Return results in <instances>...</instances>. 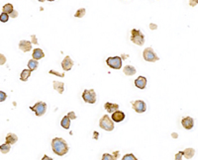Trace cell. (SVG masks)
<instances>
[{
    "label": "cell",
    "mask_w": 198,
    "mask_h": 160,
    "mask_svg": "<svg viewBox=\"0 0 198 160\" xmlns=\"http://www.w3.org/2000/svg\"><path fill=\"white\" fill-rule=\"evenodd\" d=\"M52 148L54 153L59 156L66 155L69 151V145H67L66 141L61 138H54L52 140Z\"/></svg>",
    "instance_id": "cell-1"
},
{
    "label": "cell",
    "mask_w": 198,
    "mask_h": 160,
    "mask_svg": "<svg viewBox=\"0 0 198 160\" xmlns=\"http://www.w3.org/2000/svg\"><path fill=\"white\" fill-rule=\"evenodd\" d=\"M131 41L138 46H143L145 44V37L141 31L133 29L131 31Z\"/></svg>",
    "instance_id": "cell-2"
},
{
    "label": "cell",
    "mask_w": 198,
    "mask_h": 160,
    "mask_svg": "<svg viewBox=\"0 0 198 160\" xmlns=\"http://www.w3.org/2000/svg\"><path fill=\"white\" fill-rule=\"evenodd\" d=\"M99 126H100V128H103L104 131H111L114 130V123H113V121H112L107 115H104L103 117L101 118L100 122H99Z\"/></svg>",
    "instance_id": "cell-3"
},
{
    "label": "cell",
    "mask_w": 198,
    "mask_h": 160,
    "mask_svg": "<svg viewBox=\"0 0 198 160\" xmlns=\"http://www.w3.org/2000/svg\"><path fill=\"white\" fill-rule=\"evenodd\" d=\"M30 109L35 113V115L37 116V117H41V116H43L46 113L47 104L45 102H38L34 106H31Z\"/></svg>",
    "instance_id": "cell-4"
},
{
    "label": "cell",
    "mask_w": 198,
    "mask_h": 160,
    "mask_svg": "<svg viewBox=\"0 0 198 160\" xmlns=\"http://www.w3.org/2000/svg\"><path fill=\"white\" fill-rule=\"evenodd\" d=\"M82 98L88 104H94L96 102V93L93 89H85L82 93Z\"/></svg>",
    "instance_id": "cell-5"
},
{
    "label": "cell",
    "mask_w": 198,
    "mask_h": 160,
    "mask_svg": "<svg viewBox=\"0 0 198 160\" xmlns=\"http://www.w3.org/2000/svg\"><path fill=\"white\" fill-rule=\"evenodd\" d=\"M143 56H144V59L146 61H148V62H155V61H158L160 58L157 55V53L153 51V48H146L143 53Z\"/></svg>",
    "instance_id": "cell-6"
},
{
    "label": "cell",
    "mask_w": 198,
    "mask_h": 160,
    "mask_svg": "<svg viewBox=\"0 0 198 160\" xmlns=\"http://www.w3.org/2000/svg\"><path fill=\"white\" fill-rule=\"evenodd\" d=\"M106 63L113 69H120L122 67V58L120 56H111L106 59Z\"/></svg>",
    "instance_id": "cell-7"
},
{
    "label": "cell",
    "mask_w": 198,
    "mask_h": 160,
    "mask_svg": "<svg viewBox=\"0 0 198 160\" xmlns=\"http://www.w3.org/2000/svg\"><path fill=\"white\" fill-rule=\"evenodd\" d=\"M133 104V109L136 111L137 113H144L147 110V106H146V103L142 100H137V101H134L132 103Z\"/></svg>",
    "instance_id": "cell-8"
},
{
    "label": "cell",
    "mask_w": 198,
    "mask_h": 160,
    "mask_svg": "<svg viewBox=\"0 0 198 160\" xmlns=\"http://www.w3.org/2000/svg\"><path fill=\"white\" fill-rule=\"evenodd\" d=\"M74 64V60H72L69 56H66V58H64V60L62 61V67L64 71H69L70 69L72 68Z\"/></svg>",
    "instance_id": "cell-9"
},
{
    "label": "cell",
    "mask_w": 198,
    "mask_h": 160,
    "mask_svg": "<svg viewBox=\"0 0 198 160\" xmlns=\"http://www.w3.org/2000/svg\"><path fill=\"white\" fill-rule=\"evenodd\" d=\"M181 125L186 130H191L194 126V121L191 117H185L181 120Z\"/></svg>",
    "instance_id": "cell-10"
},
{
    "label": "cell",
    "mask_w": 198,
    "mask_h": 160,
    "mask_svg": "<svg viewBox=\"0 0 198 160\" xmlns=\"http://www.w3.org/2000/svg\"><path fill=\"white\" fill-rule=\"evenodd\" d=\"M19 48L22 51H24V53H28V51H30L32 50V43L29 42V41H21L19 43Z\"/></svg>",
    "instance_id": "cell-11"
},
{
    "label": "cell",
    "mask_w": 198,
    "mask_h": 160,
    "mask_svg": "<svg viewBox=\"0 0 198 160\" xmlns=\"http://www.w3.org/2000/svg\"><path fill=\"white\" fill-rule=\"evenodd\" d=\"M124 119H125V114L123 112H121V111L117 110L114 113H112V121H113V122L120 123L122 122Z\"/></svg>",
    "instance_id": "cell-12"
},
{
    "label": "cell",
    "mask_w": 198,
    "mask_h": 160,
    "mask_svg": "<svg viewBox=\"0 0 198 160\" xmlns=\"http://www.w3.org/2000/svg\"><path fill=\"white\" fill-rule=\"evenodd\" d=\"M135 85L139 89H145L147 86V78L144 76H139L135 80Z\"/></svg>",
    "instance_id": "cell-13"
},
{
    "label": "cell",
    "mask_w": 198,
    "mask_h": 160,
    "mask_svg": "<svg viewBox=\"0 0 198 160\" xmlns=\"http://www.w3.org/2000/svg\"><path fill=\"white\" fill-rule=\"evenodd\" d=\"M104 108H105V110L107 111L108 113H114L115 111H117L119 109V105L107 102V103H105V104H104Z\"/></svg>",
    "instance_id": "cell-14"
},
{
    "label": "cell",
    "mask_w": 198,
    "mask_h": 160,
    "mask_svg": "<svg viewBox=\"0 0 198 160\" xmlns=\"http://www.w3.org/2000/svg\"><path fill=\"white\" fill-rule=\"evenodd\" d=\"M33 59H36V60H39V59L43 58L44 56H45V53H44V51L41 50V48H35V50L33 51Z\"/></svg>",
    "instance_id": "cell-15"
},
{
    "label": "cell",
    "mask_w": 198,
    "mask_h": 160,
    "mask_svg": "<svg viewBox=\"0 0 198 160\" xmlns=\"http://www.w3.org/2000/svg\"><path fill=\"white\" fill-rule=\"evenodd\" d=\"M17 140H18V138H17V135H15V133H9L8 135H7V136H6V142L9 143L10 145L15 144L17 142Z\"/></svg>",
    "instance_id": "cell-16"
},
{
    "label": "cell",
    "mask_w": 198,
    "mask_h": 160,
    "mask_svg": "<svg viewBox=\"0 0 198 160\" xmlns=\"http://www.w3.org/2000/svg\"><path fill=\"white\" fill-rule=\"evenodd\" d=\"M53 85H54V90H57V91H58L59 94H62V93H64V82L54 81L53 82Z\"/></svg>",
    "instance_id": "cell-17"
},
{
    "label": "cell",
    "mask_w": 198,
    "mask_h": 160,
    "mask_svg": "<svg viewBox=\"0 0 198 160\" xmlns=\"http://www.w3.org/2000/svg\"><path fill=\"white\" fill-rule=\"evenodd\" d=\"M123 71H124V73L126 74V75L131 76V75H134V74L136 73V68H135L133 65H126L124 67Z\"/></svg>",
    "instance_id": "cell-18"
},
{
    "label": "cell",
    "mask_w": 198,
    "mask_h": 160,
    "mask_svg": "<svg viewBox=\"0 0 198 160\" xmlns=\"http://www.w3.org/2000/svg\"><path fill=\"white\" fill-rule=\"evenodd\" d=\"M182 153H183V156L185 157L186 159H191L192 157L194 156L195 150L193 148H186L184 151H182Z\"/></svg>",
    "instance_id": "cell-19"
},
{
    "label": "cell",
    "mask_w": 198,
    "mask_h": 160,
    "mask_svg": "<svg viewBox=\"0 0 198 160\" xmlns=\"http://www.w3.org/2000/svg\"><path fill=\"white\" fill-rule=\"evenodd\" d=\"M38 66H39V62L36 59H30V60L28 61V67H29L31 71L36 70V69L38 68Z\"/></svg>",
    "instance_id": "cell-20"
},
{
    "label": "cell",
    "mask_w": 198,
    "mask_h": 160,
    "mask_svg": "<svg viewBox=\"0 0 198 160\" xmlns=\"http://www.w3.org/2000/svg\"><path fill=\"white\" fill-rule=\"evenodd\" d=\"M31 72L32 71H31L30 69H24L20 75V79L22 80V81H27L28 78L31 76Z\"/></svg>",
    "instance_id": "cell-21"
},
{
    "label": "cell",
    "mask_w": 198,
    "mask_h": 160,
    "mask_svg": "<svg viewBox=\"0 0 198 160\" xmlns=\"http://www.w3.org/2000/svg\"><path fill=\"white\" fill-rule=\"evenodd\" d=\"M61 126H62L64 128H66V130H69V126H70V120L69 118H67V116H64V118H62V122H61Z\"/></svg>",
    "instance_id": "cell-22"
},
{
    "label": "cell",
    "mask_w": 198,
    "mask_h": 160,
    "mask_svg": "<svg viewBox=\"0 0 198 160\" xmlns=\"http://www.w3.org/2000/svg\"><path fill=\"white\" fill-rule=\"evenodd\" d=\"M10 148H11V145H10L9 143H7V142H5V143L0 145V151H1L2 153H4V154L8 153V152L10 151Z\"/></svg>",
    "instance_id": "cell-23"
},
{
    "label": "cell",
    "mask_w": 198,
    "mask_h": 160,
    "mask_svg": "<svg viewBox=\"0 0 198 160\" xmlns=\"http://www.w3.org/2000/svg\"><path fill=\"white\" fill-rule=\"evenodd\" d=\"M2 10H3V13H6V14H10L13 10H14V7H13V5L12 4H10V3H7V4H5L4 6H3V8H2Z\"/></svg>",
    "instance_id": "cell-24"
},
{
    "label": "cell",
    "mask_w": 198,
    "mask_h": 160,
    "mask_svg": "<svg viewBox=\"0 0 198 160\" xmlns=\"http://www.w3.org/2000/svg\"><path fill=\"white\" fill-rule=\"evenodd\" d=\"M85 13H86V11H85V9H84V8H80V9L77 10L76 12H75V15H74V16L76 17V18H81V17L84 16Z\"/></svg>",
    "instance_id": "cell-25"
},
{
    "label": "cell",
    "mask_w": 198,
    "mask_h": 160,
    "mask_svg": "<svg viewBox=\"0 0 198 160\" xmlns=\"http://www.w3.org/2000/svg\"><path fill=\"white\" fill-rule=\"evenodd\" d=\"M9 15L6 14V13H3L2 12V14L0 15V21H1L2 23H6L7 21L9 20Z\"/></svg>",
    "instance_id": "cell-26"
},
{
    "label": "cell",
    "mask_w": 198,
    "mask_h": 160,
    "mask_svg": "<svg viewBox=\"0 0 198 160\" xmlns=\"http://www.w3.org/2000/svg\"><path fill=\"white\" fill-rule=\"evenodd\" d=\"M122 160H138L136 158V156L134 155V154H126V155L123 156V158H122Z\"/></svg>",
    "instance_id": "cell-27"
},
{
    "label": "cell",
    "mask_w": 198,
    "mask_h": 160,
    "mask_svg": "<svg viewBox=\"0 0 198 160\" xmlns=\"http://www.w3.org/2000/svg\"><path fill=\"white\" fill-rule=\"evenodd\" d=\"M102 160H116V158L109 153H104L102 156Z\"/></svg>",
    "instance_id": "cell-28"
},
{
    "label": "cell",
    "mask_w": 198,
    "mask_h": 160,
    "mask_svg": "<svg viewBox=\"0 0 198 160\" xmlns=\"http://www.w3.org/2000/svg\"><path fill=\"white\" fill-rule=\"evenodd\" d=\"M6 98H7L6 93L3 91H0V102H4L6 100Z\"/></svg>",
    "instance_id": "cell-29"
},
{
    "label": "cell",
    "mask_w": 198,
    "mask_h": 160,
    "mask_svg": "<svg viewBox=\"0 0 198 160\" xmlns=\"http://www.w3.org/2000/svg\"><path fill=\"white\" fill-rule=\"evenodd\" d=\"M5 62H6V56L0 53V65H3Z\"/></svg>",
    "instance_id": "cell-30"
},
{
    "label": "cell",
    "mask_w": 198,
    "mask_h": 160,
    "mask_svg": "<svg viewBox=\"0 0 198 160\" xmlns=\"http://www.w3.org/2000/svg\"><path fill=\"white\" fill-rule=\"evenodd\" d=\"M67 118H69V120H75V119H76V116H75L74 112H69V114H67Z\"/></svg>",
    "instance_id": "cell-31"
},
{
    "label": "cell",
    "mask_w": 198,
    "mask_h": 160,
    "mask_svg": "<svg viewBox=\"0 0 198 160\" xmlns=\"http://www.w3.org/2000/svg\"><path fill=\"white\" fill-rule=\"evenodd\" d=\"M50 73L54 74V75H57V76H59V77H64V73H59L58 71H54V70H50Z\"/></svg>",
    "instance_id": "cell-32"
},
{
    "label": "cell",
    "mask_w": 198,
    "mask_h": 160,
    "mask_svg": "<svg viewBox=\"0 0 198 160\" xmlns=\"http://www.w3.org/2000/svg\"><path fill=\"white\" fill-rule=\"evenodd\" d=\"M182 156H183V153H182V151L178 152V153L175 154V160H182Z\"/></svg>",
    "instance_id": "cell-33"
},
{
    "label": "cell",
    "mask_w": 198,
    "mask_h": 160,
    "mask_svg": "<svg viewBox=\"0 0 198 160\" xmlns=\"http://www.w3.org/2000/svg\"><path fill=\"white\" fill-rule=\"evenodd\" d=\"M198 4V0H189V5L191 7H195Z\"/></svg>",
    "instance_id": "cell-34"
},
{
    "label": "cell",
    "mask_w": 198,
    "mask_h": 160,
    "mask_svg": "<svg viewBox=\"0 0 198 160\" xmlns=\"http://www.w3.org/2000/svg\"><path fill=\"white\" fill-rule=\"evenodd\" d=\"M9 17H11V18H16V17H18V12L16 11V10H13V11L9 14Z\"/></svg>",
    "instance_id": "cell-35"
},
{
    "label": "cell",
    "mask_w": 198,
    "mask_h": 160,
    "mask_svg": "<svg viewBox=\"0 0 198 160\" xmlns=\"http://www.w3.org/2000/svg\"><path fill=\"white\" fill-rule=\"evenodd\" d=\"M150 28H151V30H157L158 29V26L156 25V24H150Z\"/></svg>",
    "instance_id": "cell-36"
},
{
    "label": "cell",
    "mask_w": 198,
    "mask_h": 160,
    "mask_svg": "<svg viewBox=\"0 0 198 160\" xmlns=\"http://www.w3.org/2000/svg\"><path fill=\"white\" fill-rule=\"evenodd\" d=\"M32 43H33V44H35V45H38L37 38H36L35 36H32Z\"/></svg>",
    "instance_id": "cell-37"
},
{
    "label": "cell",
    "mask_w": 198,
    "mask_h": 160,
    "mask_svg": "<svg viewBox=\"0 0 198 160\" xmlns=\"http://www.w3.org/2000/svg\"><path fill=\"white\" fill-rule=\"evenodd\" d=\"M42 160H53V158H51V157H49L48 155H44Z\"/></svg>",
    "instance_id": "cell-38"
},
{
    "label": "cell",
    "mask_w": 198,
    "mask_h": 160,
    "mask_svg": "<svg viewBox=\"0 0 198 160\" xmlns=\"http://www.w3.org/2000/svg\"><path fill=\"white\" fill-rule=\"evenodd\" d=\"M173 138H177V135H176V133H173Z\"/></svg>",
    "instance_id": "cell-39"
},
{
    "label": "cell",
    "mask_w": 198,
    "mask_h": 160,
    "mask_svg": "<svg viewBox=\"0 0 198 160\" xmlns=\"http://www.w3.org/2000/svg\"><path fill=\"white\" fill-rule=\"evenodd\" d=\"M38 1H40V2H44L45 0H38Z\"/></svg>",
    "instance_id": "cell-40"
},
{
    "label": "cell",
    "mask_w": 198,
    "mask_h": 160,
    "mask_svg": "<svg viewBox=\"0 0 198 160\" xmlns=\"http://www.w3.org/2000/svg\"><path fill=\"white\" fill-rule=\"evenodd\" d=\"M48 1H54V0H48Z\"/></svg>",
    "instance_id": "cell-41"
}]
</instances>
